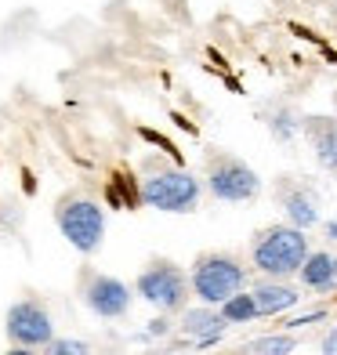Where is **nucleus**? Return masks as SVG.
I'll return each mask as SVG.
<instances>
[{
    "label": "nucleus",
    "mask_w": 337,
    "mask_h": 355,
    "mask_svg": "<svg viewBox=\"0 0 337 355\" xmlns=\"http://www.w3.org/2000/svg\"><path fill=\"white\" fill-rule=\"evenodd\" d=\"M309 236L294 225H272L265 229L258 239H254V250H250V261L254 268L268 279H286V276H297L304 257H309Z\"/></svg>",
    "instance_id": "1"
},
{
    "label": "nucleus",
    "mask_w": 337,
    "mask_h": 355,
    "mask_svg": "<svg viewBox=\"0 0 337 355\" xmlns=\"http://www.w3.org/2000/svg\"><path fill=\"white\" fill-rule=\"evenodd\" d=\"M192 294L200 297V304H211V309H221L232 294H239L247 283V268L236 261L232 254H200L196 265H192Z\"/></svg>",
    "instance_id": "2"
},
{
    "label": "nucleus",
    "mask_w": 337,
    "mask_h": 355,
    "mask_svg": "<svg viewBox=\"0 0 337 355\" xmlns=\"http://www.w3.org/2000/svg\"><path fill=\"white\" fill-rule=\"evenodd\" d=\"M200 178H192L185 167H164L141 182L138 196L146 207L164 214H192L200 207Z\"/></svg>",
    "instance_id": "3"
},
{
    "label": "nucleus",
    "mask_w": 337,
    "mask_h": 355,
    "mask_svg": "<svg viewBox=\"0 0 337 355\" xmlns=\"http://www.w3.org/2000/svg\"><path fill=\"white\" fill-rule=\"evenodd\" d=\"M58 232L66 236V243L76 247L80 254H94L105 239V211L87 196H69L58 203L55 211Z\"/></svg>",
    "instance_id": "4"
},
{
    "label": "nucleus",
    "mask_w": 337,
    "mask_h": 355,
    "mask_svg": "<svg viewBox=\"0 0 337 355\" xmlns=\"http://www.w3.org/2000/svg\"><path fill=\"white\" fill-rule=\"evenodd\" d=\"M135 294L141 301H149L153 309H159L164 315L167 312H185L192 283L174 261H153L149 268H141V276L135 283Z\"/></svg>",
    "instance_id": "5"
},
{
    "label": "nucleus",
    "mask_w": 337,
    "mask_h": 355,
    "mask_svg": "<svg viewBox=\"0 0 337 355\" xmlns=\"http://www.w3.org/2000/svg\"><path fill=\"white\" fill-rule=\"evenodd\" d=\"M207 189L221 203H250L261 192V178L250 164H243L239 156H214L207 167Z\"/></svg>",
    "instance_id": "6"
},
{
    "label": "nucleus",
    "mask_w": 337,
    "mask_h": 355,
    "mask_svg": "<svg viewBox=\"0 0 337 355\" xmlns=\"http://www.w3.org/2000/svg\"><path fill=\"white\" fill-rule=\"evenodd\" d=\"M4 330L11 337V345H22V348H47L55 341L51 312H47L40 301H33V297L11 304L8 319H4Z\"/></svg>",
    "instance_id": "7"
},
{
    "label": "nucleus",
    "mask_w": 337,
    "mask_h": 355,
    "mask_svg": "<svg viewBox=\"0 0 337 355\" xmlns=\"http://www.w3.org/2000/svg\"><path fill=\"white\" fill-rule=\"evenodd\" d=\"M131 286L116 276H91L84 286V304L98 319H123L131 312Z\"/></svg>",
    "instance_id": "8"
},
{
    "label": "nucleus",
    "mask_w": 337,
    "mask_h": 355,
    "mask_svg": "<svg viewBox=\"0 0 337 355\" xmlns=\"http://www.w3.org/2000/svg\"><path fill=\"white\" fill-rule=\"evenodd\" d=\"M229 327V322L221 319V309H211V304H200V309H185L182 319H178V330L182 337H189L192 345H214L221 341V330Z\"/></svg>",
    "instance_id": "9"
},
{
    "label": "nucleus",
    "mask_w": 337,
    "mask_h": 355,
    "mask_svg": "<svg viewBox=\"0 0 337 355\" xmlns=\"http://www.w3.org/2000/svg\"><path fill=\"white\" fill-rule=\"evenodd\" d=\"M301 135L312 141L316 164L323 171H337V116H304Z\"/></svg>",
    "instance_id": "10"
},
{
    "label": "nucleus",
    "mask_w": 337,
    "mask_h": 355,
    "mask_svg": "<svg viewBox=\"0 0 337 355\" xmlns=\"http://www.w3.org/2000/svg\"><path fill=\"white\" fill-rule=\"evenodd\" d=\"M283 214H286V225L309 232V229H316V225H319V196H316V192H309L304 185L286 189L283 192Z\"/></svg>",
    "instance_id": "11"
},
{
    "label": "nucleus",
    "mask_w": 337,
    "mask_h": 355,
    "mask_svg": "<svg viewBox=\"0 0 337 355\" xmlns=\"http://www.w3.org/2000/svg\"><path fill=\"white\" fill-rule=\"evenodd\" d=\"M250 294H254V304H258V315H283V312H291L294 304L301 301L297 286L283 283V279L258 283V286L250 290Z\"/></svg>",
    "instance_id": "12"
},
{
    "label": "nucleus",
    "mask_w": 337,
    "mask_h": 355,
    "mask_svg": "<svg viewBox=\"0 0 337 355\" xmlns=\"http://www.w3.org/2000/svg\"><path fill=\"white\" fill-rule=\"evenodd\" d=\"M297 279H301L304 290L330 294V290H334V254H330V250H312L309 257H304Z\"/></svg>",
    "instance_id": "13"
},
{
    "label": "nucleus",
    "mask_w": 337,
    "mask_h": 355,
    "mask_svg": "<svg viewBox=\"0 0 337 355\" xmlns=\"http://www.w3.org/2000/svg\"><path fill=\"white\" fill-rule=\"evenodd\" d=\"M221 319L229 322V327H243V322L258 319V304H254L250 290H239V294H232L229 301H225L221 304Z\"/></svg>",
    "instance_id": "14"
},
{
    "label": "nucleus",
    "mask_w": 337,
    "mask_h": 355,
    "mask_svg": "<svg viewBox=\"0 0 337 355\" xmlns=\"http://www.w3.org/2000/svg\"><path fill=\"white\" fill-rule=\"evenodd\" d=\"M297 348V337L286 330V334H265L250 345V355H291Z\"/></svg>",
    "instance_id": "15"
},
{
    "label": "nucleus",
    "mask_w": 337,
    "mask_h": 355,
    "mask_svg": "<svg viewBox=\"0 0 337 355\" xmlns=\"http://www.w3.org/2000/svg\"><path fill=\"white\" fill-rule=\"evenodd\" d=\"M268 127H272V135H276L279 141H294V138H297V131H301V120L294 116L291 109H279V112H272Z\"/></svg>",
    "instance_id": "16"
},
{
    "label": "nucleus",
    "mask_w": 337,
    "mask_h": 355,
    "mask_svg": "<svg viewBox=\"0 0 337 355\" xmlns=\"http://www.w3.org/2000/svg\"><path fill=\"white\" fill-rule=\"evenodd\" d=\"M44 355H91V345L87 341H76V337H55Z\"/></svg>",
    "instance_id": "17"
},
{
    "label": "nucleus",
    "mask_w": 337,
    "mask_h": 355,
    "mask_svg": "<svg viewBox=\"0 0 337 355\" xmlns=\"http://www.w3.org/2000/svg\"><path fill=\"white\" fill-rule=\"evenodd\" d=\"M327 319V312L323 309H316V312H309V315H297V319H291V322H283L286 330H301V327H312V322H323Z\"/></svg>",
    "instance_id": "18"
},
{
    "label": "nucleus",
    "mask_w": 337,
    "mask_h": 355,
    "mask_svg": "<svg viewBox=\"0 0 337 355\" xmlns=\"http://www.w3.org/2000/svg\"><path fill=\"white\" fill-rule=\"evenodd\" d=\"M167 334H171V319H167V315L153 319L149 327H146V337H167Z\"/></svg>",
    "instance_id": "19"
},
{
    "label": "nucleus",
    "mask_w": 337,
    "mask_h": 355,
    "mask_svg": "<svg viewBox=\"0 0 337 355\" xmlns=\"http://www.w3.org/2000/svg\"><path fill=\"white\" fill-rule=\"evenodd\" d=\"M319 352H323V355H337V327H330V330L323 334V341H319Z\"/></svg>",
    "instance_id": "20"
},
{
    "label": "nucleus",
    "mask_w": 337,
    "mask_h": 355,
    "mask_svg": "<svg viewBox=\"0 0 337 355\" xmlns=\"http://www.w3.org/2000/svg\"><path fill=\"white\" fill-rule=\"evenodd\" d=\"M327 239H330V243H337V218L327 221Z\"/></svg>",
    "instance_id": "21"
},
{
    "label": "nucleus",
    "mask_w": 337,
    "mask_h": 355,
    "mask_svg": "<svg viewBox=\"0 0 337 355\" xmlns=\"http://www.w3.org/2000/svg\"><path fill=\"white\" fill-rule=\"evenodd\" d=\"M4 355H37V352H33V348H22V345H15V348H11V352H4Z\"/></svg>",
    "instance_id": "22"
},
{
    "label": "nucleus",
    "mask_w": 337,
    "mask_h": 355,
    "mask_svg": "<svg viewBox=\"0 0 337 355\" xmlns=\"http://www.w3.org/2000/svg\"><path fill=\"white\" fill-rule=\"evenodd\" d=\"M334 290H337V257H334Z\"/></svg>",
    "instance_id": "23"
},
{
    "label": "nucleus",
    "mask_w": 337,
    "mask_h": 355,
    "mask_svg": "<svg viewBox=\"0 0 337 355\" xmlns=\"http://www.w3.org/2000/svg\"><path fill=\"white\" fill-rule=\"evenodd\" d=\"M334 105H337V91H334Z\"/></svg>",
    "instance_id": "24"
}]
</instances>
